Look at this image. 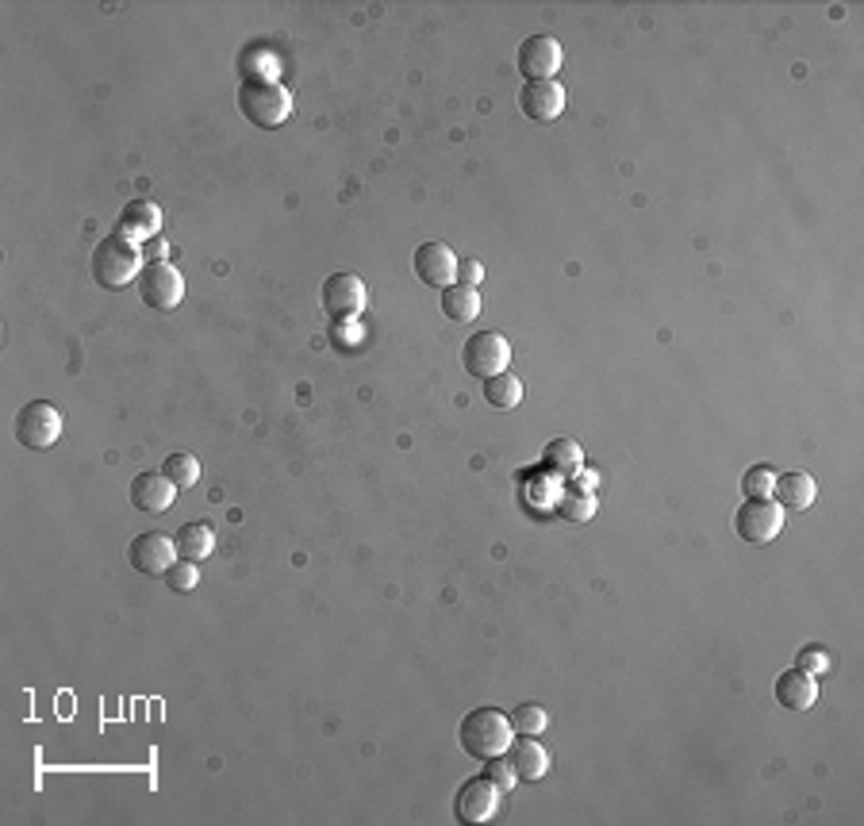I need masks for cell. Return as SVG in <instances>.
I'll use <instances>...</instances> for the list:
<instances>
[{"label": "cell", "mask_w": 864, "mask_h": 826, "mask_svg": "<svg viewBox=\"0 0 864 826\" xmlns=\"http://www.w3.org/2000/svg\"><path fill=\"white\" fill-rule=\"evenodd\" d=\"M561 62H565V50H561V43L553 39V35H530V39L518 47V70L530 81H553Z\"/></svg>", "instance_id": "30bf717a"}, {"label": "cell", "mask_w": 864, "mask_h": 826, "mask_svg": "<svg viewBox=\"0 0 864 826\" xmlns=\"http://www.w3.org/2000/svg\"><path fill=\"white\" fill-rule=\"evenodd\" d=\"M162 231V208L154 200H131V205L119 212V231L116 235L131 239V243H147Z\"/></svg>", "instance_id": "2e32d148"}, {"label": "cell", "mask_w": 864, "mask_h": 826, "mask_svg": "<svg viewBox=\"0 0 864 826\" xmlns=\"http://www.w3.org/2000/svg\"><path fill=\"white\" fill-rule=\"evenodd\" d=\"M507 362H511V342L503 339L500 330H477V335H469V342L462 350L465 373H472L477 381H492L500 373H507Z\"/></svg>", "instance_id": "277c9868"}, {"label": "cell", "mask_w": 864, "mask_h": 826, "mask_svg": "<svg viewBox=\"0 0 864 826\" xmlns=\"http://www.w3.org/2000/svg\"><path fill=\"white\" fill-rule=\"evenodd\" d=\"M457 738H462V749L469 757L492 761V757L507 754V746L515 742V726H511V719L500 708H477L462 719Z\"/></svg>", "instance_id": "6da1fadb"}, {"label": "cell", "mask_w": 864, "mask_h": 826, "mask_svg": "<svg viewBox=\"0 0 864 826\" xmlns=\"http://www.w3.org/2000/svg\"><path fill=\"white\" fill-rule=\"evenodd\" d=\"M442 315L449 323H472L480 315V292L472 284H449V289H442Z\"/></svg>", "instance_id": "ffe728a7"}, {"label": "cell", "mask_w": 864, "mask_h": 826, "mask_svg": "<svg viewBox=\"0 0 864 826\" xmlns=\"http://www.w3.org/2000/svg\"><path fill=\"white\" fill-rule=\"evenodd\" d=\"M772 485H777V469H772V465H754V469L742 477V492H746V500H769Z\"/></svg>", "instance_id": "4316f807"}, {"label": "cell", "mask_w": 864, "mask_h": 826, "mask_svg": "<svg viewBox=\"0 0 864 826\" xmlns=\"http://www.w3.org/2000/svg\"><path fill=\"white\" fill-rule=\"evenodd\" d=\"M62 439V411L47 400H32L16 416V442L24 450H50Z\"/></svg>", "instance_id": "5b68a950"}, {"label": "cell", "mask_w": 864, "mask_h": 826, "mask_svg": "<svg viewBox=\"0 0 864 826\" xmlns=\"http://www.w3.org/2000/svg\"><path fill=\"white\" fill-rule=\"evenodd\" d=\"M772 693H777L780 708H787V711H807V708H815V700H818L815 677H810V673H803L799 665H795V670H787V673H780Z\"/></svg>", "instance_id": "e0dca14e"}, {"label": "cell", "mask_w": 864, "mask_h": 826, "mask_svg": "<svg viewBox=\"0 0 864 826\" xmlns=\"http://www.w3.org/2000/svg\"><path fill=\"white\" fill-rule=\"evenodd\" d=\"M139 296L147 307H157V312H170V307L182 304L185 296V277L170 266V261H150L142 266L139 274Z\"/></svg>", "instance_id": "52a82bcc"}, {"label": "cell", "mask_w": 864, "mask_h": 826, "mask_svg": "<svg viewBox=\"0 0 864 826\" xmlns=\"http://www.w3.org/2000/svg\"><path fill=\"white\" fill-rule=\"evenodd\" d=\"M500 788L492 784L488 777H469L462 788H457L454 795V815L457 823H488V818H495V811H500Z\"/></svg>", "instance_id": "ba28073f"}, {"label": "cell", "mask_w": 864, "mask_h": 826, "mask_svg": "<svg viewBox=\"0 0 864 826\" xmlns=\"http://www.w3.org/2000/svg\"><path fill=\"white\" fill-rule=\"evenodd\" d=\"M142 274V254H139V243H131V239L124 235H108L96 243L93 251V277L101 289L116 292V289H127V284L135 281V277Z\"/></svg>", "instance_id": "3957f363"}, {"label": "cell", "mask_w": 864, "mask_h": 826, "mask_svg": "<svg viewBox=\"0 0 864 826\" xmlns=\"http://www.w3.org/2000/svg\"><path fill=\"white\" fill-rule=\"evenodd\" d=\"M518 108L538 124H550L565 112V89H561V81H527L518 93Z\"/></svg>", "instance_id": "4fadbf2b"}, {"label": "cell", "mask_w": 864, "mask_h": 826, "mask_svg": "<svg viewBox=\"0 0 864 826\" xmlns=\"http://www.w3.org/2000/svg\"><path fill=\"white\" fill-rule=\"evenodd\" d=\"M127 561L131 569H139L142 577H165V569L177 561V543L162 531H147V535L131 538L127 546Z\"/></svg>", "instance_id": "9c48e42d"}, {"label": "cell", "mask_w": 864, "mask_h": 826, "mask_svg": "<svg viewBox=\"0 0 864 826\" xmlns=\"http://www.w3.org/2000/svg\"><path fill=\"white\" fill-rule=\"evenodd\" d=\"M323 307L330 319H354L365 307V281L358 274H330L323 281Z\"/></svg>", "instance_id": "8fae6325"}, {"label": "cell", "mask_w": 864, "mask_h": 826, "mask_svg": "<svg viewBox=\"0 0 864 826\" xmlns=\"http://www.w3.org/2000/svg\"><path fill=\"white\" fill-rule=\"evenodd\" d=\"M546 465L558 469L561 477H576V473L584 469V454L573 439H553L550 446H546Z\"/></svg>", "instance_id": "44dd1931"}, {"label": "cell", "mask_w": 864, "mask_h": 826, "mask_svg": "<svg viewBox=\"0 0 864 826\" xmlns=\"http://www.w3.org/2000/svg\"><path fill=\"white\" fill-rule=\"evenodd\" d=\"M484 400L500 411H511L523 404V381L511 377V373H500V377L484 381Z\"/></svg>", "instance_id": "7402d4cb"}, {"label": "cell", "mask_w": 864, "mask_h": 826, "mask_svg": "<svg viewBox=\"0 0 864 826\" xmlns=\"http://www.w3.org/2000/svg\"><path fill=\"white\" fill-rule=\"evenodd\" d=\"M173 543H177V558H185V561H205V558H212V550H215V531H212V523H185L177 535H173Z\"/></svg>", "instance_id": "d6986e66"}, {"label": "cell", "mask_w": 864, "mask_h": 826, "mask_svg": "<svg viewBox=\"0 0 864 826\" xmlns=\"http://www.w3.org/2000/svg\"><path fill=\"white\" fill-rule=\"evenodd\" d=\"M173 496H177V485H173L165 473H139V477L131 480V504L147 515L170 512Z\"/></svg>", "instance_id": "5bb4252c"}, {"label": "cell", "mask_w": 864, "mask_h": 826, "mask_svg": "<svg viewBox=\"0 0 864 826\" xmlns=\"http://www.w3.org/2000/svg\"><path fill=\"white\" fill-rule=\"evenodd\" d=\"M488 769H484V777L492 780L500 792H507V788H515L518 784V777H515V769H511V761H503V757H492V761H484Z\"/></svg>", "instance_id": "f1b7e54d"}, {"label": "cell", "mask_w": 864, "mask_h": 826, "mask_svg": "<svg viewBox=\"0 0 864 826\" xmlns=\"http://www.w3.org/2000/svg\"><path fill=\"white\" fill-rule=\"evenodd\" d=\"M507 761H511V769H515V777L523 780V784H535V780H542L546 772H550V754H546V749L538 746L530 734H518V738L511 742Z\"/></svg>", "instance_id": "9a60e30c"}, {"label": "cell", "mask_w": 864, "mask_h": 826, "mask_svg": "<svg viewBox=\"0 0 864 826\" xmlns=\"http://www.w3.org/2000/svg\"><path fill=\"white\" fill-rule=\"evenodd\" d=\"M238 112H243L254 127H261V131H277V127L292 116V93L281 81L250 78L238 89Z\"/></svg>", "instance_id": "7a4b0ae2"}, {"label": "cell", "mask_w": 864, "mask_h": 826, "mask_svg": "<svg viewBox=\"0 0 864 826\" xmlns=\"http://www.w3.org/2000/svg\"><path fill=\"white\" fill-rule=\"evenodd\" d=\"M162 473L173 480L177 488H192L200 480V462L192 454H170L162 462Z\"/></svg>", "instance_id": "cb8c5ba5"}, {"label": "cell", "mask_w": 864, "mask_h": 826, "mask_svg": "<svg viewBox=\"0 0 864 826\" xmlns=\"http://www.w3.org/2000/svg\"><path fill=\"white\" fill-rule=\"evenodd\" d=\"M507 719H511V726H515V734H530V738H538V734L550 726V711H546L542 703H518Z\"/></svg>", "instance_id": "603a6c76"}, {"label": "cell", "mask_w": 864, "mask_h": 826, "mask_svg": "<svg viewBox=\"0 0 864 826\" xmlns=\"http://www.w3.org/2000/svg\"><path fill=\"white\" fill-rule=\"evenodd\" d=\"M484 281V266H480L477 258H457V284H472V289H477V284Z\"/></svg>", "instance_id": "f546056e"}, {"label": "cell", "mask_w": 864, "mask_h": 826, "mask_svg": "<svg viewBox=\"0 0 864 826\" xmlns=\"http://www.w3.org/2000/svg\"><path fill=\"white\" fill-rule=\"evenodd\" d=\"M596 480H599V473L592 469V465H588V469L576 473V485H581V488H596Z\"/></svg>", "instance_id": "4dcf8cb0"}, {"label": "cell", "mask_w": 864, "mask_h": 826, "mask_svg": "<svg viewBox=\"0 0 864 826\" xmlns=\"http://www.w3.org/2000/svg\"><path fill=\"white\" fill-rule=\"evenodd\" d=\"M411 266H416V277L427 284V289H449L457 277V254L449 251L446 243H423L416 251V258H411Z\"/></svg>", "instance_id": "7c38bea8"}, {"label": "cell", "mask_w": 864, "mask_h": 826, "mask_svg": "<svg viewBox=\"0 0 864 826\" xmlns=\"http://www.w3.org/2000/svg\"><path fill=\"white\" fill-rule=\"evenodd\" d=\"M795 665H799L803 673H810V677H818V673L833 670V658H830V650H822V645H803V650L795 653Z\"/></svg>", "instance_id": "83f0119b"}, {"label": "cell", "mask_w": 864, "mask_h": 826, "mask_svg": "<svg viewBox=\"0 0 864 826\" xmlns=\"http://www.w3.org/2000/svg\"><path fill=\"white\" fill-rule=\"evenodd\" d=\"M734 531H738L742 543L749 546H769L772 538L784 531V508L777 500H746L734 515Z\"/></svg>", "instance_id": "8992f818"}, {"label": "cell", "mask_w": 864, "mask_h": 826, "mask_svg": "<svg viewBox=\"0 0 864 826\" xmlns=\"http://www.w3.org/2000/svg\"><path fill=\"white\" fill-rule=\"evenodd\" d=\"M772 492H777V504L780 508H792V512H807L810 504H815V477L810 473H777V485H772Z\"/></svg>", "instance_id": "ac0fdd59"}, {"label": "cell", "mask_w": 864, "mask_h": 826, "mask_svg": "<svg viewBox=\"0 0 864 826\" xmlns=\"http://www.w3.org/2000/svg\"><path fill=\"white\" fill-rule=\"evenodd\" d=\"M558 515L569 523H588L596 515V496L592 492H565L558 500Z\"/></svg>", "instance_id": "d4e9b609"}, {"label": "cell", "mask_w": 864, "mask_h": 826, "mask_svg": "<svg viewBox=\"0 0 864 826\" xmlns=\"http://www.w3.org/2000/svg\"><path fill=\"white\" fill-rule=\"evenodd\" d=\"M165 589L170 592H177V596H185V592H192L200 584V569H197V561H185V558H177L173 561L170 569H165Z\"/></svg>", "instance_id": "484cf974"}]
</instances>
